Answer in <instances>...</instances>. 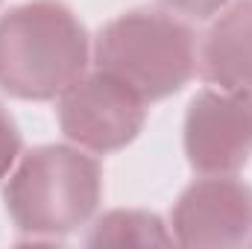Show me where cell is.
Wrapping results in <instances>:
<instances>
[{
    "instance_id": "6da1fadb",
    "label": "cell",
    "mask_w": 252,
    "mask_h": 249,
    "mask_svg": "<svg viewBox=\"0 0 252 249\" xmlns=\"http://www.w3.org/2000/svg\"><path fill=\"white\" fill-rule=\"evenodd\" d=\"M91 41L62 0H30L0 15V88L18 100H56L85 76Z\"/></svg>"
},
{
    "instance_id": "7a4b0ae2",
    "label": "cell",
    "mask_w": 252,
    "mask_h": 249,
    "mask_svg": "<svg viewBox=\"0 0 252 249\" xmlns=\"http://www.w3.org/2000/svg\"><path fill=\"white\" fill-rule=\"evenodd\" d=\"M103 199V170L76 144H44L12 167L3 202L12 223L32 241H56L85 226Z\"/></svg>"
},
{
    "instance_id": "3957f363",
    "label": "cell",
    "mask_w": 252,
    "mask_h": 249,
    "mask_svg": "<svg viewBox=\"0 0 252 249\" xmlns=\"http://www.w3.org/2000/svg\"><path fill=\"white\" fill-rule=\"evenodd\" d=\"M94 62L156 103L182 91L196 73V38L173 12L132 9L97 32Z\"/></svg>"
},
{
    "instance_id": "277c9868",
    "label": "cell",
    "mask_w": 252,
    "mask_h": 249,
    "mask_svg": "<svg viewBox=\"0 0 252 249\" xmlns=\"http://www.w3.org/2000/svg\"><path fill=\"white\" fill-rule=\"evenodd\" d=\"M62 135L88 153H115L129 147L147 121V100L106 70L79 76L59 97Z\"/></svg>"
},
{
    "instance_id": "5b68a950",
    "label": "cell",
    "mask_w": 252,
    "mask_h": 249,
    "mask_svg": "<svg viewBox=\"0 0 252 249\" xmlns=\"http://www.w3.org/2000/svg\"><path fill=\"white\" fill-rule=\"evenodd\" d=\"M182 144L199 176H235L252 158V97L202 88L190 97Z\"/></svg>"
},
{
    "instance_id": "8992f818",
    "label": "cell",
    "mask_w": 252,
    "mask_h": 249,
    "mask_svg": "<svg viewBox=\"0 0 252 249\" xmlns=\"http://www.w3.org/2000/svg\"><path fill=\"white\" fill-rule=\"evenodd\" d=\"M170 232L188 249H252V185L235 176L196 179L170 211Z\"/></svg>"
},
{
    "instance_id": "52a82bcc",
    "label": "cell",
    "mask_w": 252,
    "mask_h": 249,
    "mask_svg": "<svg viewBox=\"0 0 252 249\" xmlns=\"http://www.w3.org/2000/svg\"><path fill=\"white\" fill-rule=\"evenodd\" d=\"M196 67L208 85L252 97V0H232L214 15Z\"/></svg>"
},
{
    "instance_id": "ba28073f",
    "label": "cell",
    "mask_w": 252,
    "mask_h": 249,
    "mask_svg": "<svg viewBox=\"0 0 252 249\" xmlns=\"http://www.w3.org/2000/svg\"><path fill=\"white\" fill-rule=\"evenodd\" d=\"M88 247H173V232L153 211L141 208H115L97 217L91 226Z\"/></svg>"
},
{
    "instance_id": "9c48e42d",
    "label": "cell",
    "mask_w": 252,
    "mask_h": 249,
    "mask_svg": "<svg viewBox=\"0 0 252 249\" xmlns=\"http://www.w3.org/2000/svg\"><path fill=\"white\" fill-rule=\"evenodd\" d=\"M18 158H21V129L12 121V115L0 106V182L12 173Z\"/></svg>"
},
{
    "instance_id": "30bf717a",
    "label": "cell",
    "mask_w": 252,
    "mask_h": 249,
    "mask_svg": "<svg viewBox=\"0 0 252 249\" xmlns=\"http://www.w3.org/2000/svg\"><path fill=\"white\" fill-rule=\"evenodd\" d=\"M170 12L185 15V18H196V21H208L214 15H220L232 0H161Z\"/></svg>"
}]
</instances>
